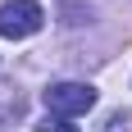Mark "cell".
<instances>
[{
  "instance_id": "obj_4",
  "label": "cell",
  "mask_w": 132,
  "mask_h": 132,
  "mask_svg": "<svg viewBox=\"0 0 132 132\" xmlns=\"http://www.w3.org/2000/svg\"><path fill=\"white\" fill-rule=\"evenodd\" d=\"M109 132H132V119L128 114H109Z\"/></svg>"
},
{
  "instance_id": "obj_2",
  "label": "cell",
  "mask_w": 132,
  "mask_h": 132,
  "mask_svg": "<svg viewBox=\"0 0 132 132\" xmlns=\"http://www.w3.org/2000/svg\"><path fill=\"white\" fill-rule=\"evenodd\" d=\"M46 27V9H41L37 0H9V5H0V37L5 41H23L32 32Z\"/></svg>"
},
{
  "instance_id": "obj_1",
  "label": "cell",
  "mask_w": 132,
  "mask_h": 132,
  "mask_svg": "<svg viewBox=\"0 0 132 132\" xmlns=\"http://www.w3.org/2000/svg\"><path fill=\"white\" fill-rule=\"evenodd\" d=\"M41 100H46V109L55 119H78V114L96 109V87H87V82H55V87L41 91Z\"/></svg>"
},
{
  "instance_id": "obj_3",
  "label": "cell",
  "mask_w": 132,
  "mask_h": 132,
  "mask_svg": "<svg viewBox=\"0 0 132 132\" xmlns=\"http://www.w3.org/2000/svg\"><path fill=\"white\" fill-rule=\"evenodd\" d=\"M37 132H78V128H73L68 119H55V114H50V119H41V123H37Z\"/></svg>"
}]
</instances>
